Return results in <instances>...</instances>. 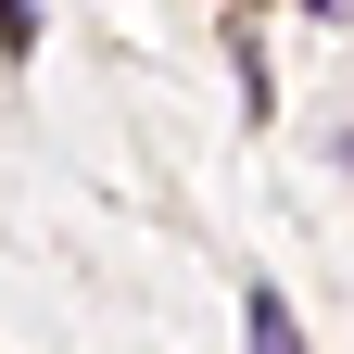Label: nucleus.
I'll return each instance as SVG.
<instances>
[{
    "label": "nucleus",
    "instance_id": "obj_3",
    "mask_svg": "<svg viewBox=\"0 0 354 354\" xmlns=\"http://www.w3.org/2000/svg\"><path fill=\"white\" fill-rule=\"evenodd\" d=\"M304 13H317V26H342V13H354V0H304Z\"/></svg>",
    "mask_w": 354,
    "mask_h": 354
},
{
    "label": "nucleus",
    "instance_id": "obj_4",
    "mask_svg": "<svg viewBox=\"0 0 354 354\" xmlns=\"http://www.w3.org/2000/svg\"><path fill=\"white\" fill-rule=\"evenodd\" d=\"M342 165H354V140H342Z\"/></svg>",
    "mask_w": 354,
    "mask_h": 354
},
{
    "label": "nucleus",
    "instance_id": "obj_1",
    "mask_svg": "<svg viewBox=\"0 0 354 354\" xmlns=\"http://www.w3.org/2000/svg\"><path fill=\"white\" fill-rule=\"evenodd\" d=\"M241 342H253V354H304V329H291L279 291H241Z\"/></svg>",
    "mask_w": 354,
    "mask_h": 354
},
{
    "label": "nucleus",
    "instance_id": "obj_2",
    "mask_svg": "<svg viewBox=\"0 0 354 354\" xmlns=\"http://www.w3.org/2000/svg\"><path fill=\"white\" fill-rule=\"evenodd\" d=\"M0 51H13V64L38 51V0H0Z\"/></svg>",
    "mask_w": 354,
    "mask_h": 354
}]
</instances>
